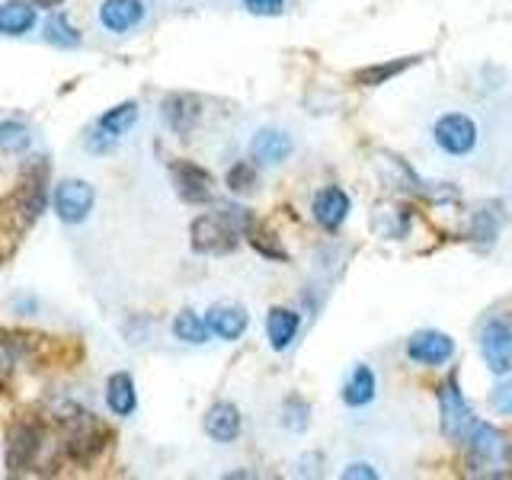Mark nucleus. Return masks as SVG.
Here are the masks:
<instances>
[{
	"label": "nucleus",
	"mask_w": 512,
	"mask_h": 480,
	"mask_svg": "<svg viewBox=\"0 0 512 480\" xmlns=\"http://www.w3.org/2000/svg\"><path fill=\"white\" fill-rule=\"evenodd\" d=\"M52 416L61 426V448L64 455L77 464H90L100 458V452L109 445V429L96 413L77 407L74 400H61L52 407Z\"/></svg>",
	"instance_id": "obj_1"
},
{
	"label": "nucleus",
	"mask_w": 512,
	"mask_h": 480,
	"mask_svg": "<svg viewBox=\"0 0 512 480\" xmlns=\"http://www.w3.org/2000/svg\"><path fill=\"white\" fill-rule=\"evenodd\" d=\"M45 205H48V164L45 157H29L20 170V186L0 202V218L10 228L26 231L45 212Z\"/></svg>",
	"instance_id": "obj_2"
},
{
	"label": "nucleus",
	"mask_w": 512,
	"mask_h": 480,
	"mask_svg": "<svg viewBox=\"0 0 512 480\" xmlns=\"http://www.w3.org/2000/svg\"><path fill=\"white\" fill-rule=\"evenodd\" d=\"M253 215L237 205H224L221 212H208L192 221L189 237L196 253H231L237 240L247 234Z\"/></svg>",
	"instance_id": "obj_3"
},
{
	"label": "nucleus",
	"mask_w": 512,
	"mask_h": 480,
	"mask_svg": "<svg viewBox=\"0 0 512 480\" xmlns=\"http://www.w3.org/2000/svg\"><path fill=\"white\" fill-rule=\"evenodd\" d=\"M135 122H138V103H135V100H128V103H119V106L106 109L103 116L93 122L90 132H87L84 148H87L90 154H109L128 132H132Z\"/></svg>",
	"instance_id": "obj_4"
},
{
	"label": "nucleus",
	"mask_w": 512,
	"mask_h": 480,
	"mask_svg": "<svg viewBox=\"0 0 512 480\" xmlns=\"http://www.w3.org/2000/svg\"><path fill=\"white\" fill-rule=\"evenodd\" d=\"M432 141H436V148L445 151L448 157H468L474 154L480 141L477 122L468 112H445V116H439L436 125H432Z\"/></svg>",
	"instance_id": "obj_5"
},
{
	"label": "nucleus",
	"mask_w": 512,
	"mask_h": 480,
	"mask_svg": "<svg viewBox=\"0 0 512 480\" xmlns=\"http://www.w3.org/2000/svg\"><path fill=\"white\" fill-rule=\"evenodd\" d=\"M45 448V429L32 420H16L7 429V471L26 474L32 464H39Z\"/></svg>",
	"instance_id": "obj_6"
},
{
	"label": "nucleus",
	"mask_w": 512,
	"mask_h": 480,
	"mask_svg": "<svg viewBox=\"0 0 512 480\" xmlns=\"http://www.w3.org/2000/svg\"><path fill=\"white\" fill-rule=\"evenodd\" d=\"M436 397H439L442 432H445V436L452 439V442H464V439H468L471 426L477 423V416H474V410H471V404H468V397L461 394L458 381H455V378H445V381L439 384Z\"/></svg>",
	"instance_id": "obj_7"
},
{
	"label": "nucleus",
	"mask_w": 512,
	"mask_h": 480,
	"mask_svg": "<svg viewBox=\"0 0 512 480\" xmlns=\"http://www.w3.org/2000/svg\"><path fill=\"white\" fill-rule=\"evenodd\" d=\"M480 356L496 378L512 375V327L503 317H490L480 330Z\"/></svg>",
	"instance_id": "obj_8"
},
{
	"label": "nucleus",
	"mask_w": 512,
	"mask_h": 480,
	"mask_svg": "<svg viewBox=\"0 0 512 480\" xmlns=\"http://www.w3.org/2000/svg\"><path fill=\"white\" fill-rule=\"evenodd\" d=\"M55 212L64 224H84L93 212L96 205V192L87 180H77V176H71V180H61L55 186Z\"/></svg>",
	"instance_id": "obj_9"
},
{
	"label": "nucleus",
	"mask_w": 512,
	"mask_h": 480,
	"mask_svg": "<svg viewBox=\"0 0 512 480\" xmlns=\"http://www.w3.org/2000/svg\"><path fill=\"white\" fill-rule=\"evenodd\" d=\"M170 180H173L176 196L189 205H208L215 199V180L208 176V170L192 164V160H173Z\"/></svg>",
	"instance_id": "obj_10"
},
{
	"label": "nucleus",
	"mask_w": 512,
	"mask_h": 480,
	"mask_svg": "<svg viewBox=\"0 0 512 480\" xmlns=\"http://www.w3.org/2000/svg\"><path fill=\"white\" fill-rule=\"evenodd\" d=\"M407 359L426 368H439L455 359V340L442 330H416L407 340Z\"/></svg>",
	"instance_id": "obj_11"
},
{
	"label": "nucleus",
	"mask_w": 512,
	"mask_h": 480,
	"mask_svg": "<svg viewBox=\"0 0 512 480\" xmlns=\"http://www.w3.org/2000/svg\"><path fill=\"white\" fill-rule=\"evenodd\" d=\"M295 154V141L285 128H256L253 138H250V157L253 164L260 167H282L288 157Z\"/></svg>",
	"instance_id": "obj_12"
},
{
	"label": "nucleus",
	"mask_w": 512,
	"mask_h": 480,
	"mask_svg": "<svg viewBox=\"0 0 512 480\" xmlns=\"http://www.w3.org/2000/svg\"><path fill=\"white\" fill-rule=\"evenodd\" d=\"M160 119H164V125L173 135L186 138L202 119V100L192 93H170L164 96V103H160Z\"/></svg>",
	"instance_id": "obj_13"
},
{
	"label": "nucleus",
	"mask_w": 512,
	"mask_h": 480,
	"mask_svg": "<svg viewBox=\"0 0 512 480\" xmlns=\"http://www.w3.org/2000/svg\"><path fill=\"white\" fill-rule=\"evenodd\" d=\"M311 212H314V221H317L324 231H340V228H343V221H346L349 212H352V199H349V192L340 189V186H324V189H320L317 196H314Z\"/></svg>",
	"instance_id": "obj_14"
},
{
	"label": "nucleus",
	"mask_w": 512,
	"mask_h": 480,
	"mask_svg": "<svg viewBox=\"0 0 512 480\" xmlns=\"http://www.w3.org/2000/svg\"><path fill=\"white\" fill-rule=\"evenodd\" d=\"M144 0H103L100 10H96V20L106 32H116V36H125L144 23Z\"/></svg>",
	"instance_id": "obj_15"
},
{
	"label": "nucleus",
	"mask_w": 512,
	"mask_h": 480,
	"mask_svg": "<svg viewBox=\"0 0 512 480\" xmlns=\"http://www.w3.org/2000/svg\"><path fill=\"white\" fill-rule=\"evenodd\" d=\"M205 436L218 442V445H231L240 439V429H244V416L231 404V400H218V404L205 413Z\"/></svg>",
	"instance_id": "obj_16"
},
{
	"label": "nucleus",
	"mask_w": 512,
	"mask_h": 480,
	"mask_svg": "<svg viewBox=\"0 0 512 480\" xmlns=\"http://www.w3.org/2000/svg\"><path fill=\"white\" fill-rule=\"evenodd\" d=\"M205 324H208V333L218 336V340L237 343L250 327V314L244 308H237V304H215V308H208Z\"/></svg>",
	"instance_id": "obj_17"
},
{
	"label": "nucleus",
	"mask_w": 512,
	"mask_h": 480,
	"mask_svg": "<svg viewBox=\"0 0 512 480\" xmlns=\"http://www.w3.org/2000/svg\"><path fill=\"white\" fill-rule=\"evenodd\" d=\"M464 442L471 445V452L480 461H484V464H506V458H509V442H506V436L496 426H490V423H480L477 420Z\"/></svg>",
	"instance_id": "obj_18"
},
{
	"label": "nucleus",
	"mask_w": 512,
	"mask_h": 480,
	"mask_svg": "<svg viewBox=\"0 0 512 480\" xmlns=\"http://www.w3.org/2000/svg\"><path fill=\"white\" fill-rule=\"evenodd\" d=\"M340 397H343V404L352 410H362V407L372 404V400L378 397V375L372 372V365H365V362L352 365V372L343 381Z\"/></svg>",
	"instance_id": "obj_19"
},
{
	"label": "nucleus",
	"mask_w": 512,
	"mask_h": 480,
	"mask_svg": "<svg viewBox=\"0 0 512 480\" xmlns=\"http://www.w3.org/2000/svg\"><path fill=\"white\" fill-rule=\"evenodd\" d=\"M39 23V13L29 0H4L0 4V36L20 39L26 32H32Z\"/></svg>",
	"instance_id": "obj_20"
},
{
	"label": "nucleus",
	"mask_w": 512,
	"mask_h": 480,
	"mask_svg": "<svg viewBox=\"0 0 512 480\" xmlns=\"http://www.w3.org/2000/svg\"><path fill=\"white\" fill-rule=\"evenodd\" d=\"M301 330V314L292 308H269L266 314V340L276 352H285L295 343V336Z\"/></svg>",
	"instance_id": "obj_21"
},
{
	"label": "nucleus",
	"mask_w": 512,
	"mask_h": 480,
	"mask_svg": "<svg viewBox=\"0 0 512 480\" xmlns=\"http://www.w3.org/2000/svg\"><path fill=\"white\" fill-rule=\"evenodd\" d=\"M106 407L112 416H132L138 410V391H135V381L128 372H116L109 375L106 381Z\"/></svg>",
	"instance_id": "obj_22"
},
{
	"label": "nucleus",
	"mask_w": 512,
	"mask_h": 480,
	"mask_svg": "<svg viewBox=\"0 0 512 480\" xmlns=\"http://www.w3.org/2000/svg\"><path fill=\"white\" fill-rule=\"evenodd\" d=\"M32 352V336L26 333H0V384H4L16 365Z\"/></svg>",
	"instance_id": "obj_23"
},
{
	"label": "nucleus",
	"mask_w": 512,
	"mask_h": 480,
	"mask_svg": "<svg viewBox=\"0 0 512 480\" xmlns=\"http://www.w3.org/2000/svg\"><path fill=\"white\" fill-rule=\"evenodd\" d=\"M420 58H397V61H388V64H368V68H359L356 71V84L362 87H381L388 84V80H394L397 74H404L407 68H413V64Z\"/></svg>",
	"instance_id": "obj_24"
},
{
	"label": "nucleus",
	"mask_w": 512,
	"mask_h": 480,
	"mask_svg": "<svg viewBox=\"0 0 512 480\" xmlns=\"http://www.w3.org/2000/svg\"><path fill=\"white\" fill-rule=\"evenodd\" d=\"M42 39L55 48H77L80 32L64 13H52V16H45V23H42Z\"/></svg>",
	"instance_id": "obj_25"
},
{
	"label": "nucleus",
	"mask_w": 512,
	"mask_h": 480,
	"mask_svg": "<svg viewBox=\"0 0 512 480\" xmlns=\"http://www.w3.org/2000/svg\"><path fill=\"white\" fill-rule=\"evenodd\" d=\"M173 336L186 346H205L212 333H208L205 317H199L196 311H180L173 317Z\"/></svg>",
	"instance_id": "obj_26"
},
{
	"label": "nucleus",
	"mask_w": 512,
	"mask_h": 480,
	"mask_svg": "<svg viewBox=\"0 0 512 480\" xmlns=\"http://www.w3.org/2000/svg\"><path fill=\"white\" fill-rule=\"evenodd\" d=\"M372 228L381 234V237H404L407 228H410V215L404 212V208H391V205H381L375 208V215H372Z\"/></svg>",
	"instance_id": "obj_27"
},
{
	"label": "nucleus",
	"mask_w": 512,
	"mask_h": 480,
	"mask_svg": "<svg viewBox=\"0 0 512 480\" xmlns=\"http://www.w3.org/2000/svg\"><path fill=\"white\" fill-rule=\"evenodd\" d=\"M32 144V128L20 119L0 122V151L4 154H26Z\"/></svg>",
	"instance_id": "obj_28"
},
{
	"label": "nucleus",
	"mask_w": 512,
	"mask_h": 480,
	"mask_svg": "<svg viewBox=\"0 0 512 480\" xmlns=\"http://www.w3.org/2000/svg\"><path fill=\"white\" fill-rule=\"evenodd\" d=\"M311 423V407H308V400H301V397H288L285 404H282V426L288 432H304Z\"/></svg>",
	"instance_id": "obj_29"
},
{
	"label": "nucleus",
	"mask_w": 512,
	"mask_h": 480,
	"mask_svg": "<svg viewBox=\"0 0 512 480\" xmlns=\"http://www.w3.org/2000/svg\"><path fill=\"white\" fill-rule=\"evenodd\" d=\"M247 240H250V244L256 247V250H260L263 256H269V260H288V253L279 247V240H276V234H269L266 228H260V224H250V228H247V234H244Z\"/></svg>",
	"instance_id": "obj_30"
},
{
	"label": "nucleus",
	"mask_w": 512,
	"mask_h": 480,
	"mask_svg": "<svg viewBox=\"0 0 512 480\" xmlns=\"http://www.w3.org/2000/svg\"><path fill=\"white\" fill-rule=\"evenodd\" d=\"M224 183H228L231 192H237V196H244V192L256 189V167L247 164V160H240V164H234L228 170V176H224Z\"/></svg>",
	"instance_id": "obj_31"
},
{
	"label": "nucleus",
	"mask_w": 512,
	"mask_h": 480,
	"mask_svg": "<svg viewBox=\"0 0 512 480\" xmlns=\"http://www.w3.org/2000/svg\"><path fill=\"white\" fill-rule=\"evenodd\" d=\"M496 231H500V221H496L490 212H487V208H484V212H477L474 215V228H471V237L474 240H480V244H493V240H496Z\"/></svg>",
	"instance_id": "obj_32"
},
{
	"label": "nucleus",
	"mask_w": 512,
	"mask_h": 480,
	"mask_svg": "<svg viewBox=\"0 0 512 480\" xmlns=\"http://www.w3.org/2000/svg\"><path fill=\"white\" fill-rule=\"evenodd\" d=\"M285 4L288 0H240V7L253 16H279L285 13Z\"/></svg>",
	"instance_id": "obj_33"
},
{
	"label": "nucleus",
	"mask_w": 512,
	"mask_h": 480,
	"mask_svg": "<svg viewBox=\"0 0 512 480\" xmlns=\"http://www.w3.org/2000/svg\"><path fill=\"white\" fill-rule=\"evenodd\" d=\"M490 407L503 416H512V381L496 384L493 394H490Z\"/></svg>",
	"instance_id": "obj_34"
},
{
	"label": "nucleus",
	"mask_w": 512,
	"mask_h": 480,
	"mask_svg": "<svg viewBox=\"0 0 512 480\" xmlns=\"http://www.w3.org/2000/svg\"><path fill=\"white\" fill-rule=\"evenodd\" d=\"M340 477L343 480H378V471L368 461H352V464H346Z\"/></svg>",
	"instance_id": "obj_35"
},
{
	"label": "nucleus",
	"mask_w": 512,
	"mask_h": 480,
	"mask_svg": "<svg viewBox=\"0 0 512 480\" xmlns=\"http://www.w3.org/2000/svg\"><path fill=\"white\" fill-rule=\"evenodd\" d=\"M42 4H61V0H42Z\"/></svg>",
	"instance_id": "obj_36"
}]
</instances>
